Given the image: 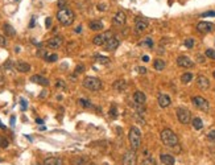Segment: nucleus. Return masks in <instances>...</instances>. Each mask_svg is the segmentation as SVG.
Here are the masks:
<instances>
[{
  "label": "nucleus",
  "instance_id": "nucleus-1",
  "mask_svg": "<svg viewBox=\"0 0 215 165\" xmlns=\"http://www.w3.org/2000/svg\"><path fill=\"white\" fill-rule=\"evenodd\" d=\"M57 19H58V21L65 25V27H69V25H71L75 20V15L74 12L70 9V8H62L58 11V13H57Z\"/></svg>",
  "mask_w": 215,
  "mask_h": 165
},
{
  "label": "nucleus",
  "instance_id": "nucleus-2",
  "mask_svg": "<svg viewBox=\"0 0 215 165\" xmlns=\"http://www.w3.org/2000/svg\"><path fill=\"white\" fill-rule=\"evenodd\" d=\"M160 137H161V141L164 143V145H166V147H176L177 144H178V137H177V135L174 134V132L172 130L169 128H165L161 131L160 134Z\"/></svg>",
  "mask_w": 215,
  "mask_h": 165
},
{
  "label": "nucleus",
  "instance_id": "nucleus-3",
  "mask_svg": "<svg viewBox=\"0 0 215 165\" xmlns=\"http://www.w3.org/2000/svg\"><path fill=\"white\" fill-rule=\"evenodd\" d=\"M128 140L129 144L134 151L140 148V144H141V134H140V130L137 127H132L129 130V134H128Z\"/></svg>",
  "mask_w": 215,
  "mask_h": 165
},
{
  "label": "nucleus",
  "instance_id": "nucleus-4",
  "mask_svg": "<svg viewBox=\"0 0 215 165\" xmlns=\"http://www.w3.org/2000/svg\"><path fill=\"white\" fill-rule=\"evenodd\" d=\"M83 86L91 91H98L102 88V81L95 77H86L83 79Z\"/></svg>",
  "mask_w": 215,
  "mask_h": 165
},
{
  "label": "nucleus",
  "instance_id": "nucleus-5",
  "mask_svg": "<svg viewBox=\"0 0 215 165\" xmlns=\"http://www.w3.org/2000/svg\"><path fill=\"white\" fill-rule=\"evenodd\" d=\"M134 102H135V106L139 111H143V107L147 102V97H145V94L141 93V91H136L135 95H134Z\"/></svg>",
  "mask_w": 215,
  "mask_h": 165
},
{
  "label": "nucleus",
  "instance_id": "nucleus-6",
  "mask_svg": "<svg viewBox=\"0 0 215 165\" xmlns=\"http://www.w3.org/2000/svg\"><path fill=\"white\" fill-rule=\"evenodd\" d=\"M177 118H178L180 123L189 124V123H190V119H191L190 111L186 110V109H177Z\"/></svg>",
  "mask_w": 215,
  "mask_h": 165
},
{
  "label": "nucleus",
  "instance_id": "nucleus-7",
  "mask_svg": "<svg viewBox=\"0 0 215 165\" xmlns=\"http://www.w3.org/2000/svg\"><path fill=\"white\" fill-rule=\"evenodd\" d=\"M191 102L201 111H208V107H210V104H208V102H207V100L203 97H193Z\"/></svg>",
  "mask_w": 215,
  "mask_h": 165
},
{
  "label": "nucleus",
  "instance_id": "nucleus-8",
  "mask_svg": "<svg viewBox=\"0 0 215 165\" xmlns=\"http://www.w3.org/2000/svg\"><path fill=\"white\" fill-rule=\"evenodd\" d=\"M137 162V156L134 149L127 151L123 156V165H136Z\"/></svg>",
  "mask_w": 215,
  "mask_h": 165
},
{
  "label": "nucleus",
  "instance_id": "nucleus-9",
  "mask_svg": "<svg viewBox=\"0 0 215 165\" xmlns=\"http://www.w3.org/2000/svg\"><path fill=\"white\" fill-rule=\"evenodd\" d=\"M111 37H112V33H111V32H104V33H102V35H97L95 37H94L92 42L95 44V45H98V46H102V45H106V42L108 41Z\"/></svg>",
  "mask_w": 215,
  "mask_h": 165
},
{
  "label": "nucleus",
  "instance_id": "nucleus-10",
  "mask_svg": "<svg viewBox=\"0 0 215 165\" xmlns=\"http://www.w3.org/2000/svg\"><path fill=\"white\" fill-rule=\"evenodd\" d=\"M177 63H178V66L185 67V69H189V67L194 66V62L186 56H180L178 58H177Z\"/></svg>",
  "mask_w": 215,
  "mask_h": 165
},
{
  "label": "nucleus",
  "instance_id": "nucleus-11",
  "mask_svg": "<svg viewBox=\"0 0 215 165\" xmlns=\"http://www.w3.org/2000/svg\"><path fill=\"white\" fill-rule=\"evenodd\" d=\"M62 42H64V40H62V37L61 36H55V37H52L48 42H46V45L50 48V49H58L61 45H62Z\"/></svg>",
  "mask_w": 215,
  "mask_h": 165
},
{
  "label": "nucleus",
  "instance_id": "nucleus-12",
  "mask_svg": "<svg viewBox=\"0 0 215 165\" xmlns=\"http://www.w3.org/2000/svg\"><path fill=\"white\" fill-rule=\"evenodd\" d=\"M147 28H148V21L143 17H137L136 24H135V29H136L137 33H141V32H144Z\"/></svg>",
  "mask_w": 215,
  "mask_h": 165
},
{
  "label": "nucleus",
  "instance_id": "nucleus-13",
  "mask_svg": "<svg viewBox=\"0 0 215 165\" xmlns=\"http://www.w3.org/2000/svg\"><path fill=\"white\" fill-rule=\"evenodd\" d=\"M214 29V25L211 23L207 21H201L197 24V30L201 32V33H207V32H211Z\"/></svg>",
  "mask_w": 215,
  "mask_h": 165
},
{
  "label": "nucleus",
  "instance_id": "nucleus-14",
  "mask_svg": "<svg viewBox=\"0 0 215 165\" xmlns=\"http://www.w3.org/2000/svg\"><path fill=\"white\" fill-rule=\"evenodd\" d=\"M157 102H159L160 107H162V109H166V107L170 106V103H172V99H170L169 95L166 94H160L159 95V99H157Z\"/></svg>",
  "mask_w": 215,
  "mask_h": 165
},
{
  "label": "nucleus",
  "instance_id": "nucleus-15",
  "mask_svg": "<svg viewBox=\"0 0 215 165\" xmlns=\"http://www.w3.org/2000/svg\"><path fill=\"white\" fill-rule=\"evenodd\" d=\"M197 86L201 90H207L210 87V81H208L205 75H198L197 77Z\"/></svg>",
  "mask_w": 215,
  "mask_h": 165
},
{
  "label": "nucleus",
  "instance_id": "nucleus-16",
  "mask_svg": "<svg viewBox=\"0 0 215 165\" xmlns=\"http://www.w3.org/2000/svg\"><path fill=\"white\" fill-rule=\"evenodd\" d=\"M30 81H32L33 83L41 85V86H49V79L42 77V75H32V77H30Z\"/></svg>",
  "mask_w": 215,
  "mask_h": 165
},
{
  "label": "nucleus",
  "instance_id": "nucleus-17",
  "mask_svg": "<svg viewBox=\"0 0 215 165\" xmlns=\"http://www.w3.org/2000/svg\"><path fill=\"white\" fill-rule=\"evenodd\" d=\"M113 25H118V27H122V25L125 24V13L124 12H118L112 20Z\"/></svg>",
  "mask_w": 215,
  "mask_h": 165
},
{
  "label": "nucleus",
  "instance_id": "nucleus-18",
  "mask_svg": "<svg viewBox=\"0 0 215 165\" xmlns=\"http://www.w3.org/2000/svg\"><path fill=\"white\" fill-rule=\"evenodd\" d=\"M119 40L116 39V37H111V39L108 40V41H107L106 42V50H111V52H112V50H115V49H118V46H119Z\"/></svg>",
  "mask_w": 215,
  "mask_h": 165
},
{
  "label": "nucleus",
  "instance_id": "nucleus-19",
  "mask_svg": "<svg viewBox=\"0 0 215 165\" xmlns=\"http://www.w3.org/2000/svg\"><path fill=\"white\" fill-rule=\"evenodd\" d=\"M44 165H64V161L60 157H46L44 160Z\"/></svg>",
  "mask_w": 215,
  "mask_h": 165
},
{
  "label": "nucleus",
  "instance_id": "nucleus-20",
  "mask_svg": "<svg viewBox=\"0 0 215 165\" xmlns=\"http://www.w3.org/2000/svg\"><path fill=\"white\" fill-rule=\"evenodd\" d=\"M16 69L20 73H28L30 70V65H29V63H27V62H24V61H18L16 63Z\"/></svg>",
  "mask_w": 215,
  "mask_h": 165
},
{
  "label": "nucleus",
  "instance_id": "nucleus-21",
  "mask_svg": "<svg viewBox=\"0 0 215 165\" xmlns=\"http://www.w3.org/2000/svg\"><path fill=\"white\" fill-rule=\"evenodd\" d=\"M160 158H161L162 164H165V165H174V157L172 155H169V153H161Z\"/></svg>",
  "mask_w": 215,
  "mask_h": 165
},
{
  "label": "nucleus",
  "instance_id": "nucleus-22",
  "mask_svg": "<svg viewBox=\"0 0 215 165\" xmlns=\"http://www.w3.org/2000/svg\"><path fill=\"white\" fill-rule=\"evenodd\" d=\"M125 87H127V83H125L124 79H119V81H116L115 83H113V88H115L116 91H123Z\"/></svg>",
  "mask_w": 215,
  "mask_h": 165
},
{
  "label": "nucleus",
  "instance_id": "nucleus-23",
  "mask_svg": "<svg viewBox=\"0 0 215 165\" xmlns=\"http://www.w3.org/2000/svg\"><path fill=\"white\" fill-rule=\"evenodd\" d=\"M90 29L91 30H102L103 29V23L99 20H94L90 23Z\"/></svg>",
  "mask_w": 215,
  "mask_h": 165
},
{
  "label": "nucleus",
  "instance_id": "nucleus-24",
  "mask_svg": "<svg viewBox=\"0 0 215 165\" xmlns=\"http://www.w3.org/2000/svg\"><path fill=\"white\" fill-rule=\"evenodd\" d=\"M3 29H4V32H5V35L9 36V37H12V36L16 35L15 28H12V25H9V24H4V25H3Z\"/></svg>",
  "mask_w": 215,
  "mask_h": 165
},
{
  "label": "nucleus",
  "instance_id": "nucleus-25",
  "mask_svg": "<svg viewBox=\"0 0 215 165\" xmlns=\"http://www.w3.org/2000/svg\"><path fill=\"white\" fill-rule=\"evenodd\" d=\"M153 67H155V70L161 72V70L165 69V62H164L162 60H156L155 63H153Z\"/></svg>",
  "mask_w": 215,
  "mask_h": 165
},
{
  "label": "nucleus",
  "instance_id": "nucleus-26",
  "mask_svg": "<svg viewBox=\"0 0 215 165\" xmlns=\"http://www.w3.org/2000/svg\"><path fill=\"white\" fill-rule=\"evenodd\" d=\"M191 124L195 130H202L203 128V123H202V119L201 118H194L191 120Z\"/></svg>",
  "mask_w": 215,
  "mask_h": 165
},
{
  "label": "nucleus",
  "instance_id": "nucleus-27",
  "mask_svg": "<svg viewBox=\"0 0 215 165\" xmlns=\"http://www.w3.org/2000/svg\"><path fill=\"white\" fill-rule=\"evenodd\" d=\"M191 79H193V74L191 73H185V74H182V77H181L182 83H189Z\"/></svg>",
  "mask_w": 215,
  "mask_h": 165
},
{
  "label": "nucleus",
  "instance_id": "nucleus-28",
  "mask_svg": "<svg viewBox=\"0 0 215 165\" xmlns=\"http://www.w3.org/2000/svg\"><path fill=\"white\" fill-rule=\"evenodd\" d=\"M86 162V160L83 157H79V156H77V157H74L73 160H71V164L73 165H83Z\"/></svg>",
  "mask_w": 215,
  "mask_h": 165
},
{
  "label": "nucleus",
  "instance_id": "nucleus-29",
  "mask_svg": "<svg viewBox=\"0 0 215 165\" xmlns=\"http://www.w3.org/2000/svg\"><path fill=\"white\" fill-rule=\"evenodd\" d=\"M78 103H79L82 107H85V109H90V107H92V103L90 102V100H87V99H79Z\"/></svg>",
  "mask_w": 215,
  "mask_h": 165
},
{
  "label": "nucleus",
  "instance_id": "nucleus-30",
  "mask_svg": "<svg viewBox=\"0 0 215 165\" xmlns=\"http://www.w3.org/2000/svg\"><path fill=\"white\" fill-rule=\"evenodd\" d=\"M140 165H157V164H156V160H155V158L147 157V158H144V160L141 161Z\"/></svg>",
  "mask_w": 215,
  "mask_h": 165
},
{
  "label": "nucleus",
  "instance_id": "nucleus-31",
  "mask_svg": "<svg viewBox=\"0 0 215 165\" xmlns=\"http://www.w3.org/2000/svg\"><path fill=\"white\" fill-rule=\"evenodd\" d=\"M95 58L99 63H108L110 62V58H107V57H103V56H95Z\"/></svg>",
  "mask_w": 215,
  "mask_h": 165
},
{
  "label": "nucleus",
  "instance_id": "nucleus-32",
  "mask_svg": "<svg viewBox=\"0 0 215 165\" xmlns=\"http://www.w3.org/2000/svg\"><path fill=\"white\" fill-rule=\"evenodd\" d=\"M205 54H206V57H208V58L215 60V50L214 49H207Z\"/></svg>",
  "mask_w": 215,
  "mask_h": 165
},
{
  "label": "nucleus",
  "instance_id": "nucleus-33",
  "mask_svg": "<svg viewBox=\"0 0 215 165\" xmlns=\"http://www.w3.org/2000/svg\"><path fill=\"white\" fill-rule=\"evenodd\" d=\"M207 139L211 143H215V130H211L210 132H207Z\"/></svg>",
  "mask_w": 215,
  "mask_h": 165
},
{
  "label": "nucleus",
  "instance_id": "nucleus-34",
  "mask_svg": "<svg viewBox=\"0 0 215 165\" xmlns=\"http://www.w3.org/2000/svg\"><path fill=\"white\" fill-rule=\"evenodd\" d=\"M8 140L7 139H4V137H2L0 136V148H7L8 147Z\"/></svg>",
  "mask_w": 215,
  "mask_h": 165
},
{
  "label": "nucleus",
  "instance_id": "nucleus-35",
  "mask_svg": "<svg viewBox=\"0 0 215 165\" xmlns=\"http://www.w3.org/2000/svg\"><path fill=\"white\" fill-rule=\"evenodd\" d=\"M185 46L189 48V49H191L194 46V40L193 39H186L185 40Z\"/></svg>",
  "mask_w": 215,
  "mask_h": 165
},
{
  "label": "nucleus",
  "instance_id": "nucleus-36",
  "mask_svg": "<svg viewBox=\"0 0 215 165\" xmlns=\"http://www.w3.org/2000/svg\"><path fill=\"white\" fill-rule=\"evenodd\" d=\"M58 60V56L57 54H50V56H46V61L48 62H55Z\"/></svg>",
  "mask_w": 215,
  "mask_h": 165
},
{
  "label": "nucleus",
  "instance_id": "nucleus-37",
  "mask_svg": "<svg viewBox=\"0 0 215 165\" xmlns=\"http://www.w3.org/2000/svg\"><path fill=\"white\" fill-rule=\"evenodd\" d=\"M141 45H144V46H149V48H152L153 46V42H152V40L150 39H145L143 42H141Z\"/></svg>",
  "mask_w": 215,
  "mask_h": 165
},
{
  "label": "nucleus",
  "instance_id": "nucleus-38",
  "mask_svg": "<svg viewBox=\"0 0 215 165\" xmlns=\"http://www.w3.org/2000/svg\"><path fill=\"white\" fill-rule=\"evenodd\" d=\"M55 87H57V88H65V87H66V86H65V82L62 81V79H58V81L55 82Z\"/></svg>",
  "mask_w": 215,
  "mask_h": 165
},
{
  "label": "nucleus",
  "instance_id": "nucleus-39",
  "mask_svg": "<svg viewBox=\"0 0 215 165\" xmlns=\"http://www.w3.org/2000/svg\"><path fill=\"white\" fill-rule=\"evenodd\" d=\"M83 70H85V66H83V65H78L77 67H75V74L83 73Z\"/></svg>",
  "mask_w": 215,
  "mask_h": 165
},
{
  "label": "nucleus",
  "instance_id": "nucleus-40",
  "mask_svg": "<svg viewBox=\"0 0 215 165\" xmlns=\"http://www.w3.org/2000/svg\"><path fill=\"white\" fill-rule=\"evenodd\" d=\"M5 45H7V39L0 35V46H5Z\"/></svg>",
  "mask_w": 215,
  "mask_h": 165
},
{
  "label": "nucleus",
  "instance_id": "nucleus-41",
  "mask_svg": "<svg viewBox=\"0 0 215 165\" xmlns=\"http://www.w3.org/2000/svg\"><path fill=\"white\" fill-rule=\"evenodd\" d=\"M137 72L140 73V74H145V73H147V69L143 67V66H139V67H137Z\"/></svg>",
  "mask_w": 215,
  "mask_h": 165
},
{
  "label": "nucleus",
  "instance_id": "nucleus-42",
  "mask_svg": "<svg viewBox=\"0 0 215 165\" xmlns=\"http://www.w3.org/2000/svg\"><path fill=\"white\" fill-rule=\"evenodd\" d=\"M20 104H21V109L23 110L27 109V100H25V99H20Z\"/></svg>",
  "mask_w": 215,
  "mask_h": 165
},
{
  "label": "nucleus",
  "instance_id": "nucleus-43",
  "mask_svg": "<svg viewBox=\"0 0 215 165\" xmlns=\"http://www.w3.org/2000/svg\"><path fill=\"white\" fill-rule=\"evenodd\" d=\"M110 115H111V116H116V107H111Z\"/></svg>",
  "mask_w": 215,
  "mask_h": 165
},
{
  "label": "nucleus",
  "instance_id": "nucleus-44",
  "mask_svg": "<svg viewBox=\"0 0 215 165\" xmlns=\"http://www.w3.org/2000/svg\"><path fill=\"white\" fill-rule=\"evenodd\" d=\"M197 61H198L199 63H203V62H205V57H203V56H199V54H198V56H197Z\"/></svg>",
  "mask_w": 215,
  "mask_h": 165
},
{
  "label": "nucleus",
  "instance_id": "nucleus-45",
  "mask_svg": "<svg viewBox=\"0 0 215 165\" xmlns=\"http://www.w3.org/2000/svg\"><path fill=\"white\" fill-rule=\"evenodd\" d=\"M45 25H46V28H49L50 25H52V19H50V17H48L46 20H45Z\"/></svg>",
  "mask_w": 215,
  "mask_h": 165
},
{
  "label": "nucleus",
  "instance_id": "nucleus-46",
  "mask_svg": "<svg viewBox=\"0 0 215 165\" xmlns=\"http://www.w3.org/2000/svg\"><path fill=\"white\" fill-rule=\"evenodd\" d=\"M58 7H60V9L65 8V0H60V2H58Z\"/></svg>",
  "mask_w": 215,
  "mask_h": 165
},
{
  "label": "nucleus",
  "instance_id": "nucleus-47",
  "mask_svg": "<svg viewBox=\"0 0 215 165\" xmlns=\"http://www.w3.org/2000/svg\"><path fill=\"white\" fill-rule=\"evenodd\" d=\"M206 16H215V12H206V13L202 15V17H206Z\"/></svg>",
  "mask_w": 215,
  "mask_h": 165
},
{
  "label": "nucleus",
  "instance_id": "nucleus-48",
  "mask_svg": "<svg viewBox=\"0 0 215 165\" xmlns=\"http://www.w3.org/2000/svg\"><path fill=\"white\" fill-rule=\"evenodd\" d=\"M98 9H100V11H106V4H98Z\"/></svg>",
  "mask_w": 215,
  "mask_h": 165
},
{
  "label": "nucleus",
  "instance_id": "nucleus-49",
  "mask_svg": "<svg viewBox=\"0 0 215 165\" xmlns=\"http://www.w3.org/2000/svg\"><path fill=\"white\" fill-rule=\"evenodd\" d=\"M45 97H48V91H46V90H44V91L40 94V98H45Z\"/></svg>",
  "mask_w": 215,
  "mask_h": 165
},
{
  "label": "nucleus",
  "instance_id": "nucleus-50",
  "mask_svg": "<svg viewBox=\"0 0 215 165\" xmlns=\"http://www.w3.org/2000/svg\"><path fill=\"white\" fill-rule=\"evenodd\" d=\"M141 60H143L144 62H148V61H149V57H148V56H143V58H141Z\"/></svg>",
  "mask_w": 215,
  "mask_h": 165
},
{
  "label": "nucleus",
  "instance_id": "nucleus-51",
  "mask_svg": "<svg viewBox=\"0 0 215 165\" xmlns=\"http://www.w3.org/2000/svg\"><path fill=\"white\" fill-rule=\"evenodd\" d=\"M75 32H77V33H79V32H82V27H81V25H79V27H77V28H75Z\"/></svg>",
  "mask_w": 215,
  "mask_h": 165
},
{
  "label": "nucleus",
  "instance_id": "nucleus-52",
  "mask_svg": "<svg viewBox=\"0 0 215 165\" xmlns=\"http://www.w3.org/2000/svg\"><path fill=\"white\" fill-rule=\"evenodd\" d=\"M33 25H34V17H32V21H30V25H29V27L33 28Z\"/></svg>",
  "mask_w": 215,
  "mask_h": 165
},
{
  "label": "nucleus",
  "instance_id": "nucleus-53",
  "mask_svg": "<svg viewBox=\"0 0 215 165\" xmlns=\"http://www.w3.org/2000/svg\"><path fill=\"white\" fill-rule=\"evenodd\" d=\"M36 123L37 124H42L44 122H42V119H36Z\"/></svg>",
  "mask_w": 215,
  "mask_h": 165
},
{
  "label": "nucleus",
  "instance_id": "nucleus-54",
  "mask_svg": "<svg viewBox=\"0 0 215 165\" xmlns=\"http://www.w3.org/2000/svg\"><path fill=\"white\" fill-rule=\"evenodd\" d=\"M11 124H12V125H13V124H15V118H13V116H12V118H11Z\"/></svg>",
  "mask_w": 215,
  "mask_h": 165
},
{
  "label": "nucleus",
  "instance_id": "nucleus-55",
  "mask_svg": "<svg viewBox=\"0 0 215 165\" xmlns=\"http://www.w3.org/2000/svg\"><path fill=\"white\" fill-rule=\"evenodd\" d=\"M0 128H2V130H4V128H5V127L2 124V122H0Z\"/></svg>",
  "mask_w": 215,
  "mask_h": 165
},
{
  "label": "nucleus",
  "instance_id": "nucleus-56",
  "mask_svg": "<svg viewBox=\"0 0 215 165\" xmlns=\"http://www.w3.org/2000/svg\"><path fill=\"white\" fill-rule=\"evenodd\" d=\"M87 165H97V164H94V162H90V164H87Z\"/></svg>",
  "mask_w": 215,
  "mask_h": 165
},
{
  "label": "nucleus",
  "instance_id": "nucleus-57",
  "mask_svg": "<svg viewBox=\"0 0 215 165\" xmlns=\"http://www.w3.org/2000/svg\"><path fill=\"white\" fill-rule=\"evenodd\" d=\"M212 75H214V79H215V72H214V74H212Z\"/></svg>",
  "mask_w": 215,
  "mask_h": 165
},
{
  "label": "nucleus",
  "instance_id": "nucleus-58",
  "mask_svg": "<svg viewBox=\"0 0 215 165\" xmlns=\"http://www.w3.org/2000/svg\"><path fill=\"white\" fill-rule=\"evenodd\" d=\"M34 165H41V164H34Z\"/></svg>",
  "mask_w": 215,
  "mask_h": 165
},
{
  "label": "nucleus",
  "instance_id": "nucleus-59",
  "mask_svg": "<svg viewBox=\"0 0 215 165\" xmlns=\"http://www.w3.org/2000/svg\"><path fill=\"white\" fill-rule=\"evenodd\" d=\"M0 161H2V160H0Z\"/></svg>",
  "mask_w": 215,
  "mask_h": 165
}]
</instances>
